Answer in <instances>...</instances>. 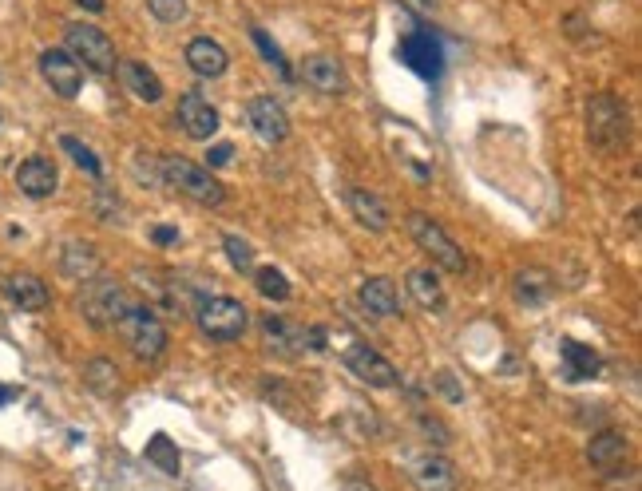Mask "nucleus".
I'll list each match as a JSON object with an SVG mask.
<instances>
[{
  "label": "nucleus",
  "mask_w": 642,
  "mask_h": 491,
  "mask_svg": "<svg viewBox=\"0 0 642 491\" xmlns=\"http://www.w3.org/2000/svg\"><path fill=\"white\" fill-rule=\"evenodd\" d=\"M222 250H226V258H230V266H234L238 274H250V270H254V246H250L246 238L222 234Z\"/></svg>",
  "instance_id": "7c9ffc66"
},
{
  "label": "nucleus",
  "mask_w": 642,
  "mask_h": 491,
  "mask_svg": "<svg viewBox=\"0 0 642 491\" xmlns=\"http://www.w3.org/2000/svg\"><path fill=\"white\" fill-rule=\"evenodd\" d=\"M349 206H353V214H357V222H361V226H369L373 234H381V230H389V206H385V198L377 195V191H365V187H353V191H349Z\"/></svg>",
  "instance_id": "5701e85b"
},
{
  "label": "nucleus",
  "mask_w": 642,
  "mask_h": 491,
  "mask_svg": "<svg viewBox=\"0 0 642 491\" xmlns=\"http://www.w3.org/2000/svg\"><path fill=\"white\" fill-rule=\"evenodd\" d=\"M401 4H405L413 16H432V12L440 8V0H401Z\"/></svg>",
  "instance_id": "4c0bfd02"
},
{
  "label": "nucleus",
  "mask_w": 642,
  "mask_h": 491,
  "mask_svg": "<svg viewBox=\"0 0 642 491\" xmlns=\"http://www.w3.org/2000/svg\"><path fill=\"white\" fill-rule=\"evenodd\" d=\"M401 60L417 72V76H425V80H436L440 76V44H436V36L432 32H409V36H401Z\"/></svg>",
  "instance_id": "dca6fc26"
},
{
  "label": "nucleus",
  "mask_w": 642,
  "mask_h": 491,
  "mask_svg": "<svg viewBox=\"0 0 642 491\" xmlns=\"http://www.w3.org/2000/svg\"><path fill=\"white\" fill-rule=\"evenodd\" d=\"M246 321H250V313H246V305L238 297L218 294L199 305V329L211 341H238L246 333Z\"/></svg>",
  "instance_id": "0eeeda50"
},
{
  "label": "nucleus",
  "mask_w": 642,
  "mask_h": 491,
  "mask_svg": "<svg viewBox=\"0 0 642 491\" xmlns=\"http://www.w3.org/2000/svg\"><path fill=\"white\" fill-rule=\"evenodd\" d=\"M147 8H151V16H155L159 24H179V20H187V0H147Z\"/></svg>",
  "instance_id": "473e14b6"
},
{
  "label": "nucleus",
  "mask_w": 642,
  "mask_h": 491,
  "mask_svg": "<svg viewBox=\"0 0 642 491\" xmlns=\"http://www.w3.org/2000/svg\"><path fill=\"white\" fill-rule=\"evenodd\" d=\"M115 333H119V341H123L139 361H159V357L167 353V325H163L147 305H139V301L123 313V321L115 325Z\"/></svg>",
  "instance_id": "7ed1b4c3"
},
{
  "label": "nucleus",
  "mask_w": 642,
  "mask_h": 491,
  "mask_svg": "<svg viewBox=\"0 0 642 491\" xmlns=\"http://www.w3.org/2000/svg\"><path fill=\"white\" fill-rule=\"evenodd\" d=\"M405 290H409V297H413L421 309H432V313L444 309V286H440L436 270H409Z\"/></svg>",
  "instance_id": "393cba45"
},
{
  "label": "nucleus",
  "mask_w": 642,
  "mask_h": 491,
  "mask_svg": "<svg viewBox=\"0 0 642 491\" xmlns=\"http://www.w3.org/2000/svg\"><path fill=\"white\" fill-rule=\"evenodd\" d=\"M250 36H254V44H258V52H262V60H266V64H274L282 80H294V76H290V64H286V60H282V52H278V44H274V40H270V36H266L262 28H254Z\"/></svg>",
  "instance_id": "2f4dec72"
},
{
  "label": "nucleus",
  "mask_w": 642,
  "mask_h": 491,
  "mask_svg": "<svg viewBox=\"0 0 642 491\" xmlns=\"http://www.w3.org/2000/svg\"><path fill=\"white\" fill-rule=\"evenodd\" d=\"M92 206H96V218H100V222H127V202H123V195L104 187V183L96 187Z\"/></svg>",
  "instance_id": "cd10ccee"
},
{
  "label": "nucleus",
  "mask_w": 642,
  "mask_h": 491,
  "mask_svg": "<svg viewBox=\"0 0 642 491\" xmlns=\"http://www.w3.org/2000/svg\"><path fill=\"white\" fill-rule=\"evenodd\" d=\"M587 131H591V143L599 151H619L627 147L631 139V115H627V103L611 92H599V96L587 99Z\"/></svg>",
  "instance_id": "f03ea898"
},
{
  "label": "nucleus",
  "mask_w": 642,
  "mask_h": 491,
  "mask_svg": "<svg viewBox=\"0 0 642 491\" xmlns=\"http://www.w3.org/2000/svg\"><path fill=\"white\" fill-rule=\"evenodd\" d=\"M147 460H155V468H159V472L179 476V448H175L167 436H151V444H147Z\"/></svg>",
  "instance_id": "c756f323"
},
{
  "label": "nucleus",
  "mask_w": 642,
  "mask_h": 491,
  "mask_svg": "<svg viewBox=\"0 0 642 491\" xmlns=\"http://www.w3.org/2000/svg\"><path fill=\"white\" fill-rule=\"evenodd\" d=\"M627 460H631V444H627L619 432L603 428V432L591 436V444H587V464H591L599 476H619V472L627 468Z\"/></svg>",
  "instance_id": "9d476101"
},
{
  "label": "nucleus",
  "mask_w": 642,
  "mask_h": 491,
  "mask_svg": "<svg viewBox=\"0 0 642 491\" xmlns=\"http://www.w3.org/2000/svg\"><path fill=\"white\" fill-rule=\"evenodd\" d=\"M254 282H258V294L270 297V301H286L290 297V278L282 270H274V266L254 270Z\"/></svg>",
  "instance_id": "c85d7f7f"
},
{
  "label": "nucleus",
  "mask_w": 642,
  "mask_h": 491,
  "mask_svg": "<svg viewBox=\"0 0 642 491\" xmlns=\"http://www.w3.org/2000/svg\"><path fill=\"white\" fill-rule=\"evenodd\" d=\"M88 12H104V0H80Z\"/></svg>",
  "instance_id": "ea45409f"
},
{
  "label": "nucleus",
  "mask_w": 642,
  "mask_h": 491,
  "mask_svg": "<svg viewBox=\"0 0 642 491\" xmlns=\"http://www.w3.org/2000/svg\"><path fill=\"white\" fill-rule=\"evenodd\" d=\"M131 305H135V297L111 278H92V282L80 286V313L96 329H115Z\"/></svg>",
  "instance_id": "20e7f679"
},
{
  "label": "nucleus",
  "mask_w": 642,
  "mask_h": 491,
  "mask_svg": "<svg viewBox=\"0 0 642 491\" xmlns=\"http://www.w3.org/2000/svg\"><path fill=\"white\" fill-rule=\"evenodd\" d=\"M345 369H349L357 381H365L369 389H393V385L401 381V377H397V365H389V357L377 353V349L365 345V341H357V345L345 349Z\"/></svg>",
  "instance_id": "6e6552de"
},
{
  "label": "nucleus",
  "mask_w": 642,
  "mask_h": 491,
  "mask_svg": "<svg viewBox=\"0 0 642 491\" xmlns=\"http://www.w3.org/2000/svg\"><path fill=\"white\" fill-rule=\"evenodd\" d=\"M159 175H163V191L183 195L199 206H226V187L211 175V167L183 159V155H159Z\"/></svg>",
  "instance_id": "f257e3e1"
},
{
  "label": "nucleus",
  "mask_w": 642,
  "mask_h": 491,
  "mask_svg": "<svg viewBox=\"0 0 642 491\" xmlns=\"http://www.w3.org/2000/svg\"><path fill=\"white\" fill-rule=\"evenodd\" d=\"M361 305H365V313H373V317H393V313H401L397 286H393L389 278H369V282L361 286Z\"/></svg>",
  "instance_id": "b1692460"
},
{
  "label": "nucleus",
  "mask_w": 642,
  "mask_h": 491,
  "mask_svg": "<svg viewBox=\"0 0 642 491\" xmlns=\"http://www.w3.org/2000/svg\"><path fill=\"white\" fill-rule=\"evenodd\" d=\"M246 119H250V127L258 131V139H266V143H282V139L290 135V115H286V107L274 96L250 99V103H246Z\"/></svg>",
  "instance_id": "9b49d317"
},
{
  "label": "nucleus",
  "mask_w": 642,
  "mask_h": 491,
  "mask_svg": "<svg viewBox=\"0 0 642 491\" xmlns=\"http://www.w3.org/2000/svg\"><path fill=\"white\" fill-rule=\"evenodd\" d=\"M60 147L68 151V159L88 175V179H96V183H104V163L96 159V151L84 143V139H76V135H60Z\"/></svg>",
  "instance_id": "a878e982"
},
{
  "label": "nucleus",
  "mask_w": 642,
  "mask_h": 491,
  "mask_svg": "<svg viewBox=\"0 0 642 491\" xmlns=\"http://www.w3.org/2000/svg\"><path fill=\"white\" fill-rule=\"evenodd\" d=\"M512 294H516L520 305L539 309V305H547L551 294H555V278H551L547 270H539V266H524V270L516 274V282H512Z\"/></svg>",
  "instance_id": "aec40b11"
},
{
  "label": "nucleus",
  "mask_w": 642,
  "mask_h": 491,
  "mask_svg": "<svg viewBox=\"0 0 642 491\" xmlns=\"http://www.w3.org/2000/svg\"><path fill=\"white\" fill-rule=\"evenodd\" d=\"M12 396H16V389H4V385H0V404H8Z\"/></svg>",
  "instance_id": "a19ab883"
},
{
  "label": "nucleus",
  "mask_w": 642,
  "mask_h": 491,
  "mask_svg": "<svg viewBox=\"0 0 642 491\" xmlns=\"http://www.w3.org/2000/svg\"><path fill=\"white\" fill-rule=\"evenodd\" d=\"M409 472H413V484L421 491H456L460 488V472H456L452 460H444L440 452H421V456H413Z\"/></svg>",
  "instance_id": "ddd939ff"
},
{
  "label": "nucleus",
  "mask_w": 642,
  "mask_h": 491,
  "mask_svg": "<svg viewBox=\"0 0 642 491\" xmlns=\"http://www.w3.org/2000/svg\"><path fill=\"white\" fill-rule=\"evenodd\" d=\"M432 385L444 393V400H452V404H460V400H464V389L456 385V377H452V373H436V377H432Z\"/></svg>",
  "instance_id": "f704fd0d"
},
{
  "label": "nucleus",
  "mask_w": 642,
  "mask_h": 491,
  "mask_svg": "<svg viewBox=\"0 0 642 491\" xmlns=\"http://www.w3.org/2000/svg\"><path fill=\"white\" fill-rule=\"evenodd\" d=\"M409 238L432 258L436 270L464 274V250L448 238V230H444L436 218H428V214H409Z\"/></svg>",
  "instance_id": "39448f33"
},
{
  "label": "nucleus",
  "mask_w": 642,
  "mask_h": 491,
  "mask_svg": "<svg viewBox=\"0 0 642 491\" xmlns=\"http://www.w3.org/2000/svg\"><path fill=\"white\" fill-rule=\"evenodd\" d=\"M4 297L16 305V309H24V313H40L52 294H48V286L36 278V274H12V278H4Z\"/></svg>",
  "instance_id": "6ab92c4d"
},
{
  "label": "nucleus",
  "mask_w": 642,
  "mask_h": 491,
  "mask_svg": "<svg viewBox=\"0 0 642 491\" xmlns=\"http://www.w3.org/2000/svg\"><path fill=\"white\" fill-rule=\"evenodd\" d=\"M100 270H104V258H100V250L88 246L84 238H68V242L60 246V274H64V278L92 282V278H100Z\"/></svg>",
  "instance_id": "2eb2a0df"
},
{
  "label": "nucleus",
  "mask_w": 642,
  "mask_h": 491,
  "mask_svg": "<svg viewBox=\"0 0 642 491\" xmlns=\"http://www.w3.org/2000/svg\"><path fill=\"white\" fill-rule=\"evenodd\" d=\"M421 424H425V436H436V444H448V432H444V424H440V420H421Z\"/></svg>",
  "instance_id": "58836bf2"
},
{
  "label": "nucleus",
  "mask_w": 642,
  "mask_h": 491,
  "mask_svg": "<svg viewBox=\"0 0 642 491\" xmlns=\"http://www.w3.org/2000/svg\"><path fill=\"white\" fill-rule=\"evenodd\" d=\"M179 123H183V131L191 139H211L214 131H218V123H222V115H218V107L207 96L187 92V96L179 99Z\"/></svg>",
  "instance_id": "f3484780"
},
{
  "label": "nucleus",
  "mask_w": 642,
  "mask_h": 491,
  "mask_svg": "<svg viewBox=\"0 0 642 491\" xmlns=\"http://www.w3.org/2000/svg\"><path fill=\"white\" fill-rule=\"evenodd\" d=\"M115 68H119V80H123V88H127L131 96H139L143 103H159V99H163V84H159V76H155L147 64H139V60H119Z\"/></svg>",
  "instance_id": "412c9836"
},
{
  "label": "nucleus",
  "mask_w": 642,
  "mask_h": 491,
  "mask_svg": "<svg viewBox=\"0 0 642 491\" xmlns=\"http://www.w3.org/2000/svg\"><path fill=\"white\" fill-rule=\"evenodd\" d=\"M64 44H68V56L72 60H84V68L100 72V76H111L115 72V44L107 40V32H100L96 24H72L64 32Z\"/></svg>",
  "instance_id": "423d86ee"
},
{
  "label": "nucleus",
  "mask_w": 642,
  "mask_h": 491,
  "mask_svg": "<svg viewBox=\"0 0 642 491\" xmlns=\"http://www.w3.org/2000/svg\"><path fill=\"white\" fill-rule=\"evenodd\" d=\"M84 385L96 396H115L119 393V373H115V365L107 357H92L88 369H84Z\"/></svg>",
  "instance_id": "bb28decb"
},
{
  "label": "nucleus",
  "mask_w": 642,
  "mask_h": 491,
  "mask_svg": "<svg viewBox=\"0 0 642 491\" xmlns=\"http://www.w3.org/2000/svg\"><path fill=\"white\" fill-rule=\"evenodd\" d=\"M151 238H155V246H175L183 234H179L175 226H155V230H151Z\"/></svg>",
  "instance_id": "c9c22d12"
},
{
  "label": "nucleus",
  "mask_w": 642,
  "mask_h": 491,
  "mask_svg": "<svg viewBox=\"0 0 642 491\" xmlns=\"http://www.w3.org/2000/svg\"><path fill=\"white\" fill-rule=\"evenodd\" d=\"M599 369H603V357L591 345L563 341V377L567 381H591V377H599Z\"/></svg>",
  "instance_id": "4be33fe9"
},
{
  "label": "nucleus",
  "mask_w": 642,
  "mask_h": 491,
  "mask_svg": "<svg viewBox=\"0 0 642 491\" xmlns=\"http://www.w3.org/2000/svg\"><path fill=\"white\" fill-rule=\"evenodd\" d=\"M302 80L321 96H345L349 92V76H345L341 60L325 56V52H314V56L302 60Z\"/></svg>",
  "instance_id": "f8f14e48"
},
{
  "label": "nucleus",
  "mask_w": 642,
  "mask_h": 491,
  "mask_svg": "<svg viewBox=\"0 0 642 491\" xmlns=\"http://www.w3.org/2000/svg\"><path fill=\"white\" fill-rule=\"evenodd\" d=\"M230 159H234V147H230V143H218V147H211V159H207V163H211L214 171V167H226Z\"/></svg>",
  "instance_id": "e433bc0d"
},
{
  "label": "nucleus",
  "mask_w": 642,
  "mask_h": 491,
  "mask_svg": "<svg viewBox=\"0 0 642 491\" xmlns=\"http://www.w3.org/2000/svg\"><path fill=\"white\" fill-rule=\"evenodd\" d=\"M135 179L143 187H163V175H159V155H135Z\"/></svg>",
  "instance_id": "72a5a7b5"
},
{
  "label": "nucleus",
  "mask_w": 642,
  "mask_h": 491,
  "mask_svg": "<svg viewBox=\"0 0 642 491\" xmlns=\"http://www.w3.org/2000/svg\"><path fill=\"white\" fill-rule=\"evenodd\" d=\"M16 187L28 198H48L56 195V187H60V171H56V163L48 155H28L16 167Z\"/></svg>",
  "instance_id": "4468645a"
},
{
  "label": "nucleus",
  "mask_w": 642,
  "mask_h": 491,
  "mask_svg": "<svg viewBox=\"0 0 642 491\" xmlns=\"http://www.w3.org/2000/svg\"><path fill=\"white\" fill-rule=\"evenodd\" d=\"M40 76L48 80V88L60 99H76L80 88H84V72H80V64L64 48H48L40 56Z\"/></svg>",
  "instance_id": "1a4fd4ad"
},
{
  "label": "nucleus",
  "mask_w": 642,
  "mask_h": 491,
  "mask_svg": "<svg viewBox=\"0 0 642 491\" xmlns=\"http://www.w3.org/2000/svg\"><path fill=\"white\" fill-rule=\"evenodd\" d=\"M187 64H191L195 76L214 80V76H222V72L230 68V56H226V48H222L218 40H211V36H195V40L187 44Z\"/></svg>",
  "instance_id": "a211bd4d"
}]
</instances>
